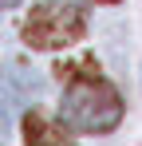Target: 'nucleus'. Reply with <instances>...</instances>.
Returning <instances> with one entry per match:
<instances>
[{"label": "nucleus", "instance_id": "nucleus-3", "mask_svg": "<svg viewBox=\"0 0 142 146\" xmlns=\"http://www.w3.org/2000/svg\"><path fill=\"white\" fill-rule=\"evenodd\" d=\"M24 146H75V138L59 122L44 119L40 111H28L24 115Z\"/></svg>", "mask_w": 142, "mask_h": 146}, {"label": "nucleus", "instance_id": "nucleus-1", "mask_svg": "<svg viewBox=\"0 0 142 146\" xmlns=\"http://www.w3.org/2000/svg\"><path fill=\"white\" fill-rule=\"evenodd\" d=\"M59 119L67 130H79V134H107L122 122V99L103 75L79 71L63 91Z\"/></svg>", "mask_w": 142, "mask_h": 146}, {"label": "nucleus", "instance_id": "nucleus-4", "mask_svg": "<svg viewBox=\"0 0 142 146\" xmlns=\"http://www.w3.org/2000/svg\"><path fill=\"white\" fill-rule=\"evenodd\" d=\"M16 4H20V0H0V8H16Z\"/></svg>", "mask_w": 142, "mask_h": 146}, {"label": "nucleus", "instance_id": "nucleus-5", "mask_svg": "<svg viewBox=\"0 0 142 146\" xmlns=\"http://www.w3.org/2000/svg\"><path fill=\"white\" fill-rule=\"evenodd\" d=\"M103 4H115V0H103Z\"/></svg>", "mask_w": 142, "mask_h": 146}, {"label": "nucleus", "instance_id": "nucleus-2", "mask_svg": "<svg viewBox=\"0 0 142 146\" xmlns=\"http://www.w3.org/2000/svg\"><path fill=\"white\" fill-rule=\"evenodd\" d=\"M87 8L83 0H36V8L24 20V44L36 51H55L83 40Z\"/></svg>", "mask_w": 142, "mask_h": 146}]
</instances>
